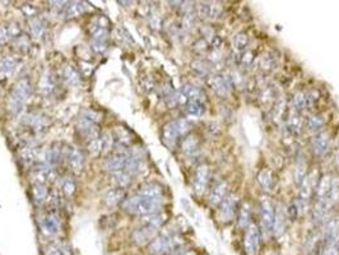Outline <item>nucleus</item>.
I'll return each instance as SVG.
<instances>
[{
    "mask_svg": "<svg viewBox=\"0 0 339 255\" xmlns=\"http://www.w3.org/2000/svg\"><path fill=\"white\" fill-rule=\"evenodd\" d=\"M319 96L315 91L310 92H297L296 95L292 99V106H294V111L301 114L304 110H306L307 107L314 105L318 101Z\"/></svg>",
    "mask_w": 339,
    "mask_h": 255,
    "instance_id": "obj_10",
    "label": "nucleus"
},
{
    "mask_svg": "<svg viewBox=\"0 0 339 255\" xmlns=\"http://www.w3.org/2000/svg\"><path fill=\"white\" fill-rule=\"evenodd\" d=\"M330 146V136L327 131H320L315 135V138L312 139V153L315 157H322L324 156L328 152Z\"/></svg>",
    "mask_w": 339,
    "mask_h": 255,
    "instance_id": "obj_14",
    "label": "nucleus"
},
{
    "mask_svg": "<svg viewBox=\"0 0 339 255\" xmlns=\"http://www.w3.org/2000/svg\"><path fill=\"white\" fill-rule=\"evenodd\" d=\"M64 77L68 81V83L70 84H78L79 83V74L76 69L71 65H68L64 71Z\"/></svg>",
    "mask_w": 339,
    "mask_h": 255,
    "instance_id": "obj_40",
    "label": "nucleus"
},
{
    "mask_svg": "<svg viewBox=\"0 0 339 255\" xmlns=\"http://www.w3.org/2000/svg\"><path fill=\"white\" fill-rule=\"evenodd\" d=\"M63 189L66 194H73L74 189H76V185H74V182H70L69 180H66L63 184Z\"/></svg>",
    "mask_w": 339,
    "mask_h": 255,
    "instance_id": "obj_43",
    "label": "nucleus"
},
{
    "mask_svg": "<svg viewBox=\"0 0 339 255\" xmlns=\"http://www.w3.org/2000/svg\"><path fill=\"white\" fill-rule=\"evenodd\" d=\"M31 25H32L31 26V30H32V32L35 33V35H40V33L42 32L43 23L40 18H35V19H32V23H31Z\"/></svg>",
    "mask_w": 339,
    "mask_h": 255,
    "instance_id": "obj_41",
    "label": "nucleus"
},
{
    "mask_svg": "<svg viewBox=\"0 0 339 255\" xmlns=\"http://www.w3.org/2000/svg\"><path fill=\"white\" fill-rule=\"evenodd\" d=\"M302 127H304V122H302L301 114H299V112L296 111L291 112L286 122L287 134L291 136H297L301 133Z\"/></svg>",
    "mask_w": 339,
    "mask_h": 255,
    "instance_id": "obj_20",
    "label": "nucleus"
},
{
    "mask_svg": "<svg viewBox=\"0 0 339 255\" xmlns=\"http://www.w3.org/2000/svg\"><path fill=\"white\" fill-rule=\"evenodd\" d=\"M35 179H36V181H37V184L43 185L46 181L54 179L53 169H51L50 166L37 169V170H36V172H35Z\"/></svg>",
    "mask_w": 339,
    "mask_h": 255,
    "instance_id": "obj_35",
    "label": "nucleus"
},
{
    "mask_svg": "<svg viewBox=\"0 0 339 255\" xmlns=\"http://www.w3.org/2000/svg\"><path fill=\"white\" fill-rule=\"evenodd\" d=\"M258 182L260 184V187L263 188L267 192H271L276 187V180H274L273 172L269 169H263L260 170V172L258 174Z\"/></svg>",
    "mask_w": 339,
    "mask_h": 255,
    "instance_id": "obj_24",
    "label": "nucleus"
},
{
    "mask_svg": "<svg viewBox=\"0 0 339 255\" xmlns=\"http://www.w3.org/2000/svg\"><path fill=\"white\" fill-rule=\"evenodd\" d=\"M319 171L317 169L309 171L307 176L305 177L304 182L299 188V198H297V205L300 211H304L307 207L309 202L311 200L318 184H319Z\"/></svg>",
    "mask_w": 339,
    "mask_h": 255,
    "instance_id": "obj_3",
    "label": "nucleus"
},
{
    "mask_svg": "<svg viewBox=\"0 0 339 255\" xmlns=\"http://www.w3.org/2000/svg\"><path fill=\"white\" fill-rule=\"evenodd\" d=\"M190 128H191V124L185 119L168 122L162 129L163 141L167 144H174L177 139H180V136L185 135L190 130Z\"/></svg>",
    "mask_w": 339,
    "mask_h": 255,
    "instance_id": "obj_5",
    "label": "nucleus"
},
{
    "mask_svg": "<svg viewBox=\"0 0 339 255\" xmlns=\"http://www.w3.org/2000/svg\"><path fill=\"white\" fill-rule=\"evenodd\" d=\"M227 197V182L221 180L220 182L213 187V189L210 190L209 195V202L212 205H218L223 202V199Z\"/></svg>",
    "mask_w": 339,
    "mask_h": 255,
    "instance_id": "obj_22",
    "label": "nucleus"
},
{
    "mask_svg": "<svg viewBox=\"0 0 339 255\" xmlns=\"http://www.w3.org/2000/svg\"><path fill=\"white\" fill-rule=\"evenodd\" d=\"M143 167H144V158H143L142 153L138 151H132V149H130L127 165H125L124 167L125 171H127L128 174L132 175V176H134V175L139 174V172L142 171Z\"/></svg>",
    "mask_w": 339,
    "mask_h": 255,
    "instance_id": "obj_15",
    "label": "nucleus"
},
{
    "mask_svg": "<svg viewBox=\"0 0 339 255\" xmlns=\"http://www.w3.org/2000/svg\"><path fill=\"white\" fill-rule=\"evenodd\" d=\"M68 161H69V166L71 167L74 172L79 174V172L83 170L84 166V156L82 153V151H79L78 148H74L71 147L69 149V154H68Z\"/></svg>",
    "mask_w": 339,
    "mask_h": 255,
    "instance_id": "obj_23",
    "label": "nucleus"
},
{
    "mask_svg": "<svg viewBox=\"0 0 339 255\" xmlns=\"http://www.w3.org/2000/svg\"><path fill=\"white\" fill-rule=\"evenodd\" d=\"M40 228L43 235H56V234L59 233V228H60V223H59L58 217H56L54 213H49V215L43 216L40 220Z\"/></svg>",
    "mask_w": 339,
    "mask_h": 255,
    "instance_id": "obj_17",
    "label": "nucleus"
},
{
    "mask_svg": "<svg viewBox=\"0 0 339 255\" xmlns=\"http://www.w3.org/2000/svg\"><path fill=\"white\" fill-rule=\"evenodd\" d=\"M111 176H112V181L117 185V188H123V189L130 184V181H132V177H133L132 175L128 174L125 170H122V171H117V172H112Z\"/></svg>",
    "mask_w": 339,
    "mask_h": 255,
    "instance_id": "obj_33",
    "label": "nucleus"
},
{
    "mask_svg": "<svg viewBox=\"0 0 339 255\" xmlns=\"http://www.w3.org/2000/svg\"><path fill=\"white\" fill-rule=\"evenodd\" d=\"M181 246V240L174 234H161L148 244L151 255H170Z\"/></svg>",
    "mask_w": 339,
    "mask_h": 255,
    "instance_id": "obj_2",
    "label": "nucleus"
},
{
    "mask_svg": "<svg viewBox=\"0 0 339 255\" xmlns=\"http://www.w3.org/2000/svg\"><path fill=\"white\" fill-rule=\"evenodd\" d=\"M307 174H309V171H307L306 162L299 161V164L296 165V167H295L294 170V181L297 188H300V185L304 182L305 177L307 176Z\"/></svg>",
    "mask_w": 339,
    "mask_h": 255,
    "instance_id": "obj_32",
    "label": "nucleus"
},
{
    "mask_svg": "<svg viewBox=\"0 0 339 255\" xmlns=\"http://www.w3.org/2000/svg\"><path fill=\"white\" fill-rule=\"evenodd\" d=\"M249 45V36L244 32H238L233 36L232 38V46L235 48L236 51L243 53L246 50Z\"/></svg>",
    "mask_w": 339,
    "mask_h": 255,
    "instance_id": "obj_34",
    "label": "nucleus"
},
{
    "mask_svg": "<svg viewBox=\"0 0 339 255\" xmlns=\"http://www.w3.org/2000/svg\"><path fill=\"white\" fill-rule=\"evenodd\" d=\"M78 130L81 131V135L83 136L88 143L89 142L101 138V130H100L99 124L94 122H91V120L81 118L78 124Z\"/></svg>",
    "mask_w": 339,
    "mask_h": 255,
    "instance_id": "obj_13",
    "label": "nucleus"
},
{
    "mask_svg": "<svg viewBox=\"0 0 339 255\" xmlns=\"http://www.w3.org/2000/svg\"><path fill=\"white\" fill-rule=\"evenodd\" d=\"M161 207H162V198H150L140 194L128 198L123 202V208L125 212L135 216H144V217L158 213Z\"/></svg>",
    "mask_w": 339,
    "mask_h": 255,
    "instance_id": "obj_1",
    "label": "nucleus"
},
{
    "mask_svg": "<svg viewBox=\"0 0 339 255\" xmlns=\"http://www.w3.org/2000/svg\"><path fill=\"white\" fill-rule=\"evenodd\" d=\"M325 124V118L323 117L322 114H317V115H312V117L309 118V120H307V128L310 129V130H319V129H322L324 127Z\"/></svg>",
    "mask_w": 339,
    "mask_h": 255,
    "instance_id": "obj_39",
    "label": "nucleus"
},
{
    "mask_svg": "<svg viewBox=\"0 0 339 255\" xmlns=\"http://www.w3.org/2000/svg\"><path fill=\"white\" fill-rule=\"evenodd\" d=\"M260 238L261 233L260 228L256 227L255 225H251L248 227V231L245 234L244 239V246L248 255H256L260 249Z\"/></svg>",
    "mask_w": 339,
    "mask_h": 255,
    "instance_id": "obj_8",
    "label": "nucleus"
},
{
    "mask_svg": "<svg viewBox=\"0 0 339 255\" xmlns=\"http://www.w3.org/2000/svg\"><path fill=\"white\" fill-rule=\"evenodd\" d=\"M124 198L125 190L123 188H115V189H111L105 195V203L109 207H114V205H117L119 203L124 202Z\"/></svg>",
    "mask_w": 339,
    "mask_h": 255,
    "instance_id": "obj_26",
    "label": "nucleus"
},
{
    "mask_svg": "<svg viewBox=\"0 0 339 255\" xmlns=\"http://www.w3.org/2000/svg\"><path fill=\"white\" fill-rule=\"evenodd\" d=\"M210 179V169L208 165H200L192 179V189L195 194H203Z\"/></svg>",
    "mask_w": 339,
    "mask_h": 255,
    "instance_id": "obj_12",
    "label": "nucleus"
},
{
    "mask_svg": "<svg viewBox=\"0 0 339 255\" xmlns=\"http://www.w3.org/2000/svg\"><path fill=\"white\" fill-rule=\"evenodd\" d=\"M60 156H61V148L59 144H53V146L50 147V148L47 149V152H46V164L49 165V166H51V165H55L56 162L60 159Z\"/></svg>",
    "mask_w": 339,
    "mask_h": 255,
    "instance_id": "obj_36",
    "label": "nucleus"
},
{
    "mask_svg": "<svg viewBox=\"0 0 339 255\" xmlns=\"http://www.w3.org/2000/svg\"><path fill=\"white\" fill-rule=\"evenodd\" d=\"M129 153L130 149L127 148L124 144H122V147L115 148L114 152H112V153L107 157L106 161H105V169L111 172V174L112 172H117L124 170Z\"/></svg>",
    "mask_w": 339,
    "mask_h": 255,
    "instance_id": "obj_7",
    "label": "nucleus"
},
{
    "mask_svg": "<svg viewBox=\"0 0 339 255\" xmlns=\"http://www.w3.org/2000/svg\"><path fill=\"white\" fill-rule=\"evenodd\" d=\"M180 97L184 100L185 104L189 101L204 102V100H205V95H204V92H203V89L199 88V87L194 86V84H190V83L185 84V86L182 87Z\"/></svg>",
    "mask_w": 339,
    "mask_h": 255,
    "instance_id": "obj_18",
    "label": "nucleus"
},
{
    "mask_svg": "<svg viewBox=\"0 0 339 255\" xmlns=\"http://www.w3.org/2000/svg\"><path fill=\"white\" fill-rule=\"evenodd\" d=\"M208 84L221 97H226L231 91L230 81L222 76H210L208 78Z\"/></svg>",
    "mask_w": 339,
    "mask_h": 255,
    "instance_id": "obj_16",
    "label": "nucleus"
},
{
    "mask_svg": "<svg viewBox=\"0 0 339 255\" xmlns=\"http://www.w3.org/2000/svg\"><path fill=\"white\" fill-rule=\"evenodd\" d=\"M276 208L269 199L264 198L260 203V233L264 238H268L273 233Z\"/></svg>",
    "mask_w": 339,
    "mask_h": 255,
    "instance_id": "obj_6",
    "label": "nucleus"
},
{
    "mask_svg": "<svg viewBox=\"0 0 339 255\" xmlns=\"http://www.w3.org/2000/svg\"><path fill=\"white\" fill-rule=\"evenodd\" d=\"M283 208H277L276 211V218H274V226H273V233L276 235H282L284 233V228H286L287 223V213H284Z\"/></svg>",
    "mask_w": 339,
    "mask_h": 255,
    "instance_id": "obj_30",
    "label": "nucleus"
},
{
    "mask_svg": "<svg viewBox=\"0 0 339 255\" xmlns=\"http://www.w3.org/2000/svg\"><path fill=\"white\" fill-rule=\"evenodd\" d=\"M158 233V228L143 222L140 227L135 228L132 234V240L137 245H143V244H150L153 239L156 238Z\"/></svg>",
    "mask_w": 339,
    "mask_h": 255,
    "instance_id": "obj_11",
    "label": "nucleus"
},
{
    "mask_svg": "<svg viewBox=\"0 0 339 255\" xmlns=\"http://www.w3.org/2000/svg\"><path fill=\"white\" fill-rule=\"evenodd\" d=\"M238 197L236 194H228L220 204V218L223 222H230L237 215Z\"/></svg>",
    "mask_w": 339,
    "mask_h": 255,
    "instance_id": "obj_9",
    "label": "nucleus"
},
{
    "mask_svg": "<svg viewBox=\"0 0 339 255\" xmlns=\"http://www.w3.org/2000/svg\"><path fill=\"white\" fill-rule=\"evenodd\" d=\"M138 194L146 195V197L150 198H162L163 189L161 185L156 184V182H148V184H144L143 187H140V190Z\"/></svg>",
    "mask_w": 339,
    "mask_h": 255,
    "instance_id": "obj_27",
    "label": "nucleus"
},
{
    "mask_svg": "<svg viewBox=\"0 0 339 255\" xmlns=\"http://www.w3.org/2000/svg\"><path fill=\"white\" fill-rule=\"evenodd\" d=\"M45 255H64V250L61 249V246L56 245V244H51L46 248Z\"/></svg>",
    "mask_w": 339,
    "mask_h": 255,
    "instance_id": "obj_42",
    "label": "nucleus"
},
{
    "mask_svg": "<svg viewBox=\"0 0 339 255\" xmlns=\"http://www.w3.org/2000/svg\"><path fill=\"white\" fill-rule=\"evenodd\" d=\"M92 49L96 53H104L107 49V30L97 27L92 35Z\"/></svg>",
    "mask_w": 339,
    "mask_h": 255,
    "instance_id": "obj_19",
    "label": "nucleus"
},
{
    "mask_svg": "<svg viewBox=\"0 0 339 255\" xmlns=\"http://www.w3.org/2000/svg\"><path fill=\"white\" fill-rule=\"evenodd\" d=\"M32 197L36 204H41V203L46 199V197H47V189H46L43 185L36 184L32 190Z\"/></svg>",
    "mask_w": 339,
    "mask_h": 255,
    "instance_id": "obj_37",
    "label": "nucleus"
},
{
    "mask_svg": "<svg viewBox=\"0 0 339 255\" xmlns=\"http://www.w3.org/2000/svg\"><path fill=\"white\" fill-rule=\"evenodd\" d=\"M31 92V83L28 79L22 78L13 86L12 92L8 100V107L12 112H18L23 107L25 102L27 101Z\"/></svg>",
    "mask_w": 339,
    "mask_h": 255,
    "instance_id": "obj_4",
    "label": "nucleus"
},
{
    "mask_svg": "<svg viewBox=\"0 0 339 255\" xmlns=\"http://www.w3.org/2000/svg\"><path fill=\"white\" fill-rule=\"evenodd\" d=\"M17 63L12 58H5L0 61V74L3 76H10L15 71Z\"/></svg>",
    "mask_w": 339,
    "mask_h": 255,
    "instance_id": "obj_38",
    "label": "nucleus"
},
{
    "mask_svg": "<svg viewBox=\"0 0 339 255\" xmlns=\"http://www.w3.org/2000/svg\"><path fill=\"white\" fill-rule=\"evenodd\" d=\"M181 149L187 156H194V154L199 151V139H198V136L187 135L186 138L182 141Z\"/></svg>",
    "mask_w": 339,
    "mask_h": 255,
    "instance_id": "obj_28",
    "label": "nucleus"
},
{
    "mask_svg": "<svg viewBox=\"0 0 339 255\" xmlns=\"http://www.w3.org/2000/svg\"><path fill=\"white\" fill-rule=\"evenodd\" d=\"M185 114L191 118H200L205 112V104L200 101H189L185 104Z\"/></svg>",
    "mask_w": 339,
    "mask_h": 255,
    "instance_id": "obj_25",
    "label": "nucleus"
},
{
    "mask_svg": "<svg viewBox=\"0 0 339 255\" xmlns=\"http://www.w3.org/2000/svg\"><path fill=\"white\" fill-rule=\"evenodd\" d=\"M237 221H238V226H240L241 228H248L249 225H250L251 211H250V205H249L248 203H244V204L241 205L240 210H238Z\"/></svg>",
    "mask_w": 339,
    "mask_h": 255,
    "instance_id": "obj_31",
    "label": "nucleus"
},
{
    "mask_svg": "<svg viewBox=\"0 0 339 255\" xmlns=\"http://www.w3.org/2000/svg\"><path fill=\"white\" fill-rule=\"evenodd\" d=\"M84 12H86V4L84 3L73 2L66 5L64 14L68 19H74V18H78L79 15L83 14Z\"/></svg>",
    "mask_w": 339,
    "mask_h": 255,
    "instance_id": "obj_29",
    "label": "nucleus"
},
{
    "mask_svg": "<svg viewBox=\"0 0 339 255\" xmlns=\"http://www.w3.org/2000/svg\"><path fill=\"white\" fill-rule=\"evenodd\" d=\"M176 255H195V253H192V251H187V253H180Z\"/></svg>",
    "mask_w": 339,
    "mask_h": 255,
    "instance_id": "obj_44",
    "label": "nucleus"
},
{
    "mask_svg": "<svg viewBox=\"0 0 339 255\" xmlns=\"http://www.w3.org/2000/svg\"><path fill=\"white\" fill-rule=\"evenodd\" d=\"M198 13L203 18H218L222 14V7L218 3H202L198 5Z\"/></svg>",
    "mask_w": 339,
    "mask_h": 255,
    "instance_id": "obj_21",
    "label": "nucleus"
}]
</instances>
